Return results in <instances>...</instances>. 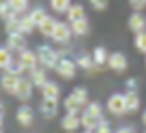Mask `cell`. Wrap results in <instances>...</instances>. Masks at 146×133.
<instances>
[{"label":"cell","mask_w":146,"mask_h":133,"mask_svg":"<svg viewBox=\"0 0 146 133\" xmlns=\"http://www.w3.org/2000/svg\"><path fill=\"white\" fill-rule=\"evenodd\" d=\"M70 95L74 97V99H76L78 103H80L82 106H87V105H89V101H87V90H86V88L78 86V88H74V90H72Z\"/></svg>","instance_id":"cell-22"},{"label":"cell","mask_w":146,"mask_h":133,"mask_svg":"<svg viewBox=\"0 0 146 133\" xmlns=\"http://www.w3.org/2000/svg\"><path fill=\"white\" fill-rule=\"evenodd\" d=\"M112 70H118V72H121V70L127 69V57H125L123 53H110V57H108V63H106Z\"/></svg>","instance_id":"cell-7"},{"label":"cell","mask_w":146,"mask_h":133,"mask_svg":"<svg viewBox=\"0 0 146 133\" xmlns=\"http://www.w3.org/2000/svg\"><path fill=\"white\" fill-rule=\"evenodd\" d=\"M31 82H33V86H40V88H44V86L48 84V80H46V69L38 67V69L31 70Z\"/></svg>","instance_id":"cell-17"},{"label":"cell","mask_w":146,"mask_h":133,"mask_svg":"<svg viewBox=\"0 0 146 133\" xmlns=\"http://www.w3.org/2000/svg\"><path fill=\"white\" fill-rule=\"evenodd\" d=\"M129 29L133 32H144L146 31V17L142 13H131L129 17Z\"/></svg>","instance_id":"cell-11"},{"label":"cell","mask_w":146,"mask_h":133,"mask_svg":"<svg viewBox=\"0 0 146 133\" xmlns=\"http://www.w3.org/2000/svg\"><path fill=\"white\" fill-rule=\"evenodd\" d=\"M4 116V105H2V103H0V118Z\"/></svg>","instance_id":"cell-40"},{"label":"cell","mask_w":146,"mask_h":133,"mask_svg":"<svg viewBox=\"0 0 146 133\" xmlns=\"http://www.w3.org/2000/svg\"><path fill=\"white\" fill-rule=\"evenodd\" d=\"M84 133H91V131H84Z\"/></svg>","instance_id":"cell-43"},{"label":"cell","mask_w":146,"mask_h":133,"mask_svg":"<svg viewBox=\"0 0 146 133\" xmlns=\"http://www.w3.org/2000/svg\"><path fill=\"white\" fill-rule=\"evenodd\" d=\"M70 6L72 4L68 0H51V10L57 11V13H68Z\"/></svg>","instance_id":"cell-26"},{"label":"cell","mask_w":146,"mask_h":133,"mask_svg":"<svg viewBox=\"0 0 146 133\" xmlns=\"http://www.w3.org/2000/svg\"><path fill=\"white\" fill-rule=\"evenodd\" d=\"M61 126H63V129H66V131H74L76 128L82 126V118L78 116V114H65L63 120H61Z\"/></svg>","instance_id":"cell-12"},{"label":"cell","mask_w":146,"mask_h":133,"mask_svg":"<svg viewBox=\"0 0 146 133\" xmlns=\"http://www.w3.org/2000/svg\"><path fill=\"white\" fill-rule=\"evenodd\" d=\"M6 32H8V36L10 34H21V17L6 21Z\"/></svg>","instance_id":"cell-27"},{"label":"cell","mask_w":146,"mask_h":133,"mask_svg":"<svg viewBox=\"0 0 146 133\" xmlns=\"http://www.w3.org/2000/svg\"><path fill=\"white\" fill-rule=\"evenodd\" d=\"M34 29H36V25H34V21L31 19V15L21 17V34H29V32H33Z\"/></svg>","instance_id":"cell-30"},{"label":"cell","mask_w":146,"mask_h":133,"mask_svg":"<svg viewBox=\"0 0 146 133\" xmlns=\"http://www.w3.org/2000/svg\"><path fill=\"white\" fill-rule=\"evenodd\" d=\"M135 48L139 49V51L146 53V31L144 32H139L135 36Z\"/></svg>","instance_id":"cell-32"},{"label":"cell","mask_w":146,"mask_h":133,"mask_svg":"<svg viewBox=\"0 0 146 133\" xmlns=\"http://www.w3.org/2000/svg\"><path fill=\"white\" fill-rule=\"evenodd\" d=\"M106 6H108V2H104V0H91V8L93 10H106Z\"/></svg>","instance_id":"cell-36"},{"label":"cell","mask_w":146,"mask_h":133,"mask_svg":"<svg viewBox=\"0 0 146 133\" xmlns=\"http://www.w3.org/2000/svg\"><path fill=\"white\" fill-rule=\"evenodd\" d=\"M86 112H87V114H89V116L97 118V120H103V106L99 105L97 101L89 103V105L86 106Z\"/></svg>","instance_id":"cell-28"},{"label":"cell","mask_w":146,"mask_h":133,"mask_svg":"<svg viewBox=\"0 0 146 133\" xmlns=\"http://www.w3.org/2000/svg\"><path fill=\"white\" fill-rule=\"evenodd\" d=\"M6 48L10 49V51H19L23 53L27 49V38L25 34H10L8 36V46Z\"/></svg>","instance_id":"cell-5"},{"label":"cell","mask_w":146,"mask_h":133,"mask_svg":"<svg viewBox=\"0 0 146 133\" xmlns=\"http://www.w3.org/2000/svg\"><path fill=\"white\" fill-rule=\"evenodd\" d=\"M106 106H108V110L112 112V114H116V116L125 114V112H127V106H125V95H121V93H114V95H110Z\"/></svg>","instance_id":"cell-3"},{"label":"cell","mask_w":146,"mask_h":133,"mask_svg":"<svg viewBox=\"0 0 146 133\" xmlns=\"http://www.w3.org/2000/svg\"><path fill=\"white\" fill-rule=\"evenodd\" d=\"M70 29H72V34H78V36H84L89 32V23L87 19H80L76 23H70Z\"/></svg>","instance_id":"cell-21"},{"label":"cell","mask_w":146,"mask_h":133,"mask_svg":"<svg viewBox=\"0 0 146 133\" xmlns=\"http://www.w3.org/2000/svg\"><path fill=\"white\" fill-rule=\"evenodd\" d=\"M6 4H8V2H0V15H2V11L6 10Z\"/></svg>","instance_id":"cell-39"},{"label":"cell","mask_w":146,"mask_h":133,"mask_svg":"<svg viewBox=\"0 0 146 133\" xmlns=\"http://www.w3.org/2000/svg\"><path fill=\"white\" fill-rule=\"evenodd\" d=\"M76 65L82 67V69H86V70H93V65H95L93 55H89V53H80V55L76 57Z\"/></svg>","instance_id":"cell-20"},{"label":"cell","mask_w":146,"mask_h":133,"mask_svg":"<svg viewBox=\"0 0 146 133\" xmlns=\"http://www.w3.org/2000/svg\"><path fill=\"white\" fill-rule=\"evenodd\" d=\"M23 70H25L23 63L19 61V59H13V61H11V65L8 67V69H6V72H8V74H13V76H19Z\"/></svg>","instance_id":"cell-31"},{"label":"cell","mask_w":146,"mask_h":133,"mask_svg":"<svg viewBox=\"0 0 146 133\" xmlns=\"http://www.w3.org/2000/svg\"><path fill=\"white\" fill-rule=\"evenodd\" d=\"M11 61H13V57H11V51L8 48H0V69H8L11 65Z\"/></svg>","instance_id":"cell-29"},{"label":"cell","mask_w":146,"mask_h":133,"mask_svg":"<svg viewBox=\"0 0 146 133\" xmlns=\"http://www.w3.org/2000/svg\"><path fill=\"white\" fill-rule=\"evenodd\" d=\"M17 122L21 124V126H31L33 124V120H34V114H33V108L29 105H23V106H19V110H17Z\"/></svg>","instance_id":"cell-9"},{"label":"cell","mask_w":146,"mask_h":133,"mask_svg":"<svg viewBox=\"0 0 146 133\" xmlns=\"http://www.w3.org/2000/svg\"><path fill=\"white\" fill-rule=\"evenodd\" d=\"M0 133H4V124H2V118H0Z\"/></svg>","instance_id":"cell-41"},{"label":"cell","mask_w":146,"mask_h":133,"mask_svg":"<svg viewBox=\"0 0 146 133\" xmlns=\"http://www.w3.org/2000/svg\"><path fill=\"white\" fill-rule=\"evenodd\" d=\"M76 61H72L68 55H65V57H61V61H59V65H57V74L61 76V78H65V80H70V78H74V72H76Z\"/></svg>","instance_id":"cell-2"},{"label":"cell","mask_w":146,"mask_h":133,"mask_svg":"<svg viewBox=\"0 0 146 133\" xmlns=\"http://www.w3.org/2000/svg\"><path fill=\"white\" fill-rule=\"evenodd\" d=\"M17 84H19V76H13V74L4 72V76L0 78V88H2L4 91H8V93H11V95H13Z\"/></svg>","instance_id":"cell-10"},{"label":"cell","mask_w":146,"mask_h":133,"mask_svg":"<svg viewBox=\"0 0 146 133\" xmlns=\"http://www.w3.org/2000/svg\"><path fill=\"white\" fill-rule=\"evenodd\" d=\"M142 124L146 126V110H144V114H142Z\"/></svg>","instance_id":"cell-42"},{"label":"cell","mask_w":146,"mask_h":133,"mask_svg":"<svg viewBox=\"0 0 146 133\" xmlns=\"http://www.w3.org/2000/svg\"><path fill=\"white\" fill-rule=\"evenodd\" d=\"M42 95L44 99H59V86L55 84V82H48V84L42 88Z\"/></svg>","instance_id":"cell-18"},{"label":"cell","mask_w":146,"mask_h":133,"mask_svg":"<svg viewBox=\"0 0 146 133\" xmlns=\"http://www.w3.org/2000/svg\"><path fill=\"white\" fill-rule=\"evenodd\" d=\"M66 17H68L70 23H76V21H80V19H86V10H84V6L82 4H72L70 10H68V13H66Z\"/></svg>","instance_id":"cell-15"},{"label":"cell","mask_w":146,"mask_h":133,"mask_svg":"<svg viewBox=\"0 0 146 133\" xmlns=\"http://www.w3.org/2000/svg\"><path fill=\"white\" fill-rule=\"evenodd\" d=\"M29 15H31V19L34 21V25H36V27H40L44 21H46L48 13H46V10H44V8H40V6H38V8L31 10V13H29Z\"/></svg>","instance_id":"cell-23"},{"label":"cell","mask_w":146,"mask_h":133,"mask_svg":"<svg viewBox=\"0 0 146 133\" xmlns=\"http://www.w3.org/2000/svg\"><path fill=\"white\" fill-rule=\"evenodd\" d=\"M131 8L133 13H142V10L146 8V0H131Z\"/></svg>","instance_id":"cell-34"},{"label":"cell","mask_w":146,"mask_h":133,"mask_svg":"<svg viewBox=\"0 0 146 133\" xmlns=\"http://www.w3.org/2000/svg\"><path fill=\"white\" fill-rule=\"evenodd\" d=\"M116 133H135V131H133V128H119Z\"/></svg>","instance_id":"cell-38"},{"label":"cell","mask_w":146,"mask_h":133,"mask_svg":"<svg viewBox=\"0 0 146 133\" xmlns=\"http://www.w3.org/2000/svg\"><path fill=\"white\" fill-rule=\"evenodd\" d=\"M127 88H129V91H137L135 90V88H137V82L133 78H129V80H127Z\"/></svg>","instance_id":"cell-37"},{"label":"cell","mask_w":146,"mask_h":133,"mask_svg":"<svg viewBox=\"0 0 146 133\" xmlns=\"http://www.w3.org/2000/svg\"><path fill=\"white\" fill-rule=\"evenodd\" d=\"M57 23H59V21H55L51 15H48V17H46V21L38 27V29H40V32H42L44 36H51V38H53V32H55V29H57Z\"/></svg>","instance_id":"cell-16"},{"label":"cell","mask_w":146,"mask_h":133,"mask_svg":"<svg viewBox=\"0 0 146 133\" xmlns=\"http://www.w3.org/2000/svg\"><path fill=\"white\" fill-rule=\"evenodd\" d=\"M63 106L66 108V114H78V110L82 108V105H80L78 101H76V99H74L72 95H68V97L65 99V103H63Z\"/></svg>","instance_id":"cell-24"},{"label":"cell","mask_w":146,"mask_h":133,"mask_svg":"<svg viewBox=\"0 0 146 133\" xmlns=\"http://www.w3.org/2000/svg\"><path fill=\"white\" fill-rule=\"evenodd\" d=\"M70 36H72V29H70V25L68 23H57V29H55V32H53V40L55 42H59V44H66L68 40H70Z\"/></svg>","instance_id":"cell-6"},{"label":"cell","mask_w":146,"mask_h":133,"mask_svg":"<svg viewBox=\"0 0 146 133\" xmlns=\"http://www.w3.org/2000/svg\"><path fill=\"white\" fill-rule=\"evenodd\" d=\"M40 110H42V114L46 118H55V114H57V101L55 99H42Z\"/></svg>","instance_id":"cell-13"},{"label":"cell","mask_w":146,"mask_h":133,"mask_svg":"<svg viewBox=\"0 0 146 133\" xmlns=\"http://www.w3.org/2000/svg\"><path fill=\"white\" fill-rule=\"evenodd\" d=\"M36 55H38V63L42 65V69H57V65H59V61H61L59 51H55L48 44L40 46Z\"/></svg>","instance_id":"cell-1"},{"label":"cell","mask_w":146,"mask_h":133,"mask_svg":"<svg viewBox=\"0 0 146 133\" xmlns=\"http://www.w3.org/2000/svg\"><path fill=\"white\" fill-rule=\"evenodd\" d=\"M80 118H82V126L86 128V131H91V133H95V129L99 128V122H101V120H97V118L89 116L87 112H84V114H82Z\"/></svg>","instance_id":"cell-19"},{"label":"cell","mask_w":146,"mask_h":133,"mask_svg":"<svg viewBox=\"0 0 146 133\" xmlns=\"http://www.w3.org/2000/svg\"><path fill=\"white\" fill-rule=\"evenodd\" d=\"M13 95L17 99H21V101L31 99V95H33V82L29 78H19V84H17L15 91H13Z\"/></svg>","instance_id":"cell-4"},{"label":"cell","mask_w":146,"mask_h":133,"mask_svg":"<svg viewBox=\"0 0 146 133\" xmlns=\"http://www.w3.org/2000/svg\"><path fill=\"white\" fill-rule=\"evenodd\" d=\"M125 106H127V112L139 110V106H141V97H139L137 91H127V93H125Z\"/></svg>","instance_id":"cell-14"},{"label":"cell","mask_w":146,"mask_h":133,"mask_svg":"<svg viewBox=\"0 0 146 133\" xmlns=\"http://www.w3.org/2000/svg\"><path fill=\"white\" fill-rule=\"evenodd\" d=\"M91 55H93V61H95V65H104V63H108V57H110L104 48H95Z\"/></svg>","instance_id":"cell-25"},{"label":"cell","mask_w":146,"mask_h":133,"mask_svg":"<svg viewBox=\"0 0 146 133\" xmlns=\"http://www.w3.org/2000/svg\"><path fill=\"white\" fill-rule=\"evenodd\" d=\"M95 133H112V129H110V122H108V120H101V122H99V128L95 129Z\"/></svg>","instance_id":"cell-35"},{"label":"cell","mask_w":146,"mask_h":133,"mask_svg":"<svg viewBox=\"0 0 146 133\" xmlns=\"http://www.w3.org/2000/svg\"><path fill=\"white\" fill-rule=\"evenodd\" d=\"M10 4H11V8L15 10V13H23V11H27V8H29L27 0H11Z\"/></svg>","instance_id":"cell-33"},{"label":"cell","mask_w":146,"mask_h":133,"mask_svg":"<svg viewBox=\"0 0 146 133\" xmlns=\"http://www.w3.org/2000/svg\"><path fill=\"white\" fill-rule=\"evenodd\" d=\"M19 61L23 63V67L25 69H29V70H34V69H38V55H36V51H31V49H25V51L19 55Z\"/></svg>","instance_id":"cell-8"}]
</instances>
